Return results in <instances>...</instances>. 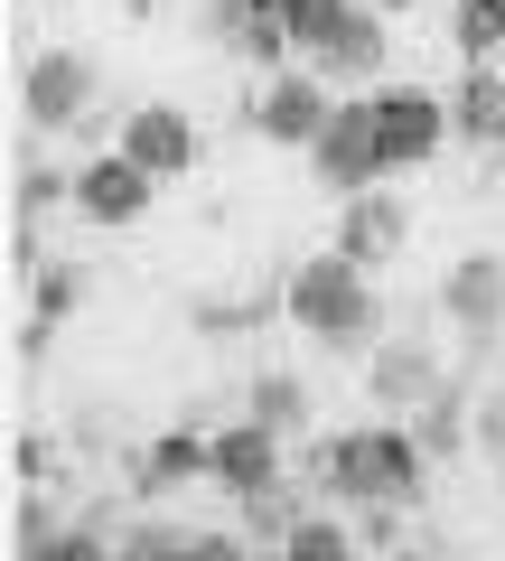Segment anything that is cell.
Here are the masks:
<instances>
[{"instance_id": "22", "label": "cell", "mask_w": 505, "mask_h": 561, "mask_svg": "<svg viewBox=\"0 0 505 561\" xmlns=\"http://www.w3.org/2000/svg\"><path fill=\"white\" fill-rule=\"evenodd\" d=\"M412 440H422V459H431V449H459V440H468V412H459V383H449L440 402H422V421H412Z\"/></svg>"}, {"instance_id": "9", "label": "cell", "mask_w": 505, "mask_h": 561, "mask_svg": "<svg viewBox=\"0 0 505 561\" xmlns=\"http://www.w3.org/2000/svg\"><path fill=\"white\" fill-rule=\"evenodd\" d=\"M385 66H393V28H385V10H356V20H346L337 38L309 57V76H319L328 94H365V84H385Z\"/></svg>"}, {"instance_id": "30", "label": "cell", "mask_w": 505, "mask_h": 561, "mask_svg": "<svg viewBox=\"0 0 505 561\" xmlns=\"http://www.w3.org/2000/svg\"><path fill=\"white\" fill-rule=\"evenodd\" d=\"M393 561H468V552H440V542H422V552H393Z\"/></svg>"}, {"instance_id": "6", "label": "cell", "mask_w": 505, "mask_h": 561, "mask_svg": "<svg viewBox=\"0 0 505 561\" xmlns=\"http://www.w3.org/2000/svg\"><path fill=\"white\" fill-rule=\"evenodd\" d=\"M375 131H385V169H431L440 140H449V94L385 84V94H375Z\"/></svg>"}, {"instance_id": "15", "label": "cell", "mask_w": 505, "mask_h": 561, "mask_svg": "<svg viewBox=\"0 0 505 561\" xmlns=\"http://www.w3.org/2000/svg\"><path fill=\"white\" fill-rule=\"evenodd\" d=\"M187 478H206V440L197 431H160V440L131 459V496H169V486H187Z\"/></svg>"}, {"instance_id": "8", "label": "cell", "mask_w": 505, "mask_h": 561, "mask_svg": "<svg viewBox=\"0 0 505 561\" xmlns=\"http://www.w3.org/2000/svg\"><path fill=\"white\" fill-rule=\"evenodd\" d=\"M403 243H412V206L393 197V187H375V197L337 206V243H328V253H346L356 272H385V262H403Z\"/></svg>"}, {"instance_id": "20", "label": "cell", "mask_w": 505, "mask_h": 561, "mask_svg": "<svg viewBox=\"0 0 505 561\" xmlns=\"http://www.w3.org/2000/svg\"><path fill=\"white\" fill-rule=\"evenodd\" d=\"M103 542H113V561H187L197 534H179V524H131V534H103Z\"/></svg>"}, {"instance_id": "29", "label": "cell", "mask_w": 505, "mask_h": 561, "mask_svg": "<svg viewBox=\"0 0 505 561\" xmlns=\"http://www.w3.org/2000/svg\"><path fill=\"white\" fill-rule=\"evenodd\" d=\"M478 440H486V449H505V393H486V402H478Z\"/></svg>"}, {"instance_id": "23", "label": "cell", "mask_w": 505, "mask_h": 561, "mask_svg": "<svg viewBox=\"0 0 505 561\" xmlns=\"http://www.w3.org/2000/svg\"><path fill=\"white\" fill-rule=\"evenodd\" d=\"M57 197L76 206V169H38V160H28V169H20V225H38Z\"/></svg>"}, {"instance_id": "24", "label": "cell", "mask_w": 505, "mask_h": 561, "mask_svg": "<svg viewBox=\"0 0 505 561\" xmlns=\"http://www.w3.org/2000/svg\"><path fill=\"white\" fill-rule=\"evenodd\" d=\"M10 468H20L28 486H47V478H57V440H47V431H20V449H10Z\"/></svg>"}, {"instance_id": "2", "label": "cell", "mask_w": 505, "mask_h": 561, "mask_svg": "<svg viewBox=\"0 0 505 561\" xmlns=\"http://www.w3.org/2000/svg\"><path fill=\"white\" fill-rule=\"evenodd\" d=\"M282 319L309 328L319 346H365L375 319H385V300H375V272H356L346 253H309L282 272Z\"/></svg>"}, {"instance_id": "16", "label": "cell", "mask_w": 505, "mask_h": 561, "mask_svg": "<svg viewBox=\"0 0 505 561\" xmlns=\"http://www.w3.org/2000/svg\"><path fill=\"white\" fill-rule=\"evenodd\" d=\"M243 421H263L272 440H290V431L309 421V383L300 375H263L253 393H243Z\"/></svg>"}, {"instance_id": "14", "label": "cell", "mask_w": 505, "mask_h": 561, "mask_svg": "<svg viewBox=\"0 0 505 561\" xmlns=\"http://www.w3.org/2000/svg\"><path fill=\"white\" fill-rule=\"evenodd\" d=\"M440 393H449V375H440L431 346H385V356H375V402H385V412H422V402H440Z\"/></svg>"}, {"instance_id": "4", "label": "cell", "mask_w": 505, "mask_h": 561, "mask_svg": "<svg viewBox=\"0 0 505 561\" xmlns=\"http://www.w3.org/2000/svg\"><path fill=\"white\" fill-rule=\"evenodd\" d=\"M328 113H337V94H328L319 76H263V94H243V131H263L272 150H319Z\"/></svg>"}, {"instance_id": "21", "label": "cell", "mask_w": 505, "mask_h": 561, "mask_svg": "<svg viewBox=\"0 0 505 561\" xmlns=\"http://www.w3.org/2000/svg\"><path fill=\"white\" fill-rule=\"evenodd\" d=\"M282 561H356V534H346L337 515H309L300 534L282 542Z\"/></svg>"}, {"instance_id": "25", "label": "cell", "mask_w": 505, "mask_h": 561, "mask_svg": "<svg viewBox=\"0 0 505 561\" xmlns=\"http://www.w3.org/2000/svg\"><path fill=\"white\" fill-rule=\"evenodd\" d=\"M84 300V272H38V319H66Z\"/></svg>"}, {"instance_id": "5", "label": "cell", "mask_w": 505, "mask_h": 561, "mask_svg": "<svg viewBox=\"0 0 505 561\" xmlns=\"http://www.w3.org/2000/svg\"><path fill=\"white\" fill-rule=\"evenodd\" d=\"M94 94H103V76H94V57H76V47H47V57H28V76H20L28 131H76V122L94 113Z\"/></svg>"}, {"instance_id": "18", "label": "cell", "mask_w": 505, "mask_h": 561, "mask_svg": "<svg viewBox=\"0 0 505 561\" xmlns=\"http://www.w3.org/2000/svg\"><path fill=\"white\" fill-rule=\"evenodd\" d=\"M300 524H309V505H300V486H272V496H253V505H243V542H272V552H282V542L290 534H300Z\"/></svg>"}, {"instance_id": "17", "label": "cell", "mask_w": 505, "mask_h": 561, "mask_svg": "<svg viewBox=\"0 0 505 561\" xmlns=\"http://www.w3.org/2000/svg\"><path fill=\"white\" fill-rule=\"evenodd\" d=\"M356 10H365V0H282V28H290V47H300V57H319V47L337 38Z\"/></svg>"}, {"instance_id": "10", "label": "cell", "mask_w": 505, "mask_h": 561, "mask_svg": "<svg viewBox=\"0 0 505 561\" xmlns=\"http://www.w3.org/2000/svg\"><path fill=\"white\" fill-rule=\"evenodd\" d=\"M440 309L459 319L468 346H486L505 328V253H459V262H449V280H440Z\"/></svg>"}, {"instance_id": "12", "label": "cell", "mask_w": 505, "mask_h": 561, "mask_svg": "<svg viewBox=\"0 0 505 561\" xmlns=\"http://www.w3.org/2000/svg\"><path fill=\"white\" fill-rule=\"evenodd\" d=\"M122 160L141 169V179H179V169H197V122L179 103H141V113L122 122Z\"/></svg>"}, {"instance_id": "26", "label": "cell", "mask_w": 505, "mask_h": 561, "mask_svg": "<svg viewBox=\"0 0 505 561\" xmlns=\"http://www.w3.org/2000/svg\"><path fill=\"white\" fill-rule=\"evenodd\" d=\"M187 561H263V552H253L243 534H197V542H187Z\"/></svg>"}, {"instance_id": "3", "label": "cell", "mask_w": 505, "mask_h": 561, "mask_svg": "<svg viewBox=\"0 0 505 561\" xmlns=\"http://www.w3.org/2000/svg\"><path fill=\"white\" fill-rule=\"evenodd\" d=\"M309 179H319L337 206L346 197H375V187L393 179V169H385V131H375V94H337L319 150H309Z\"/></svg>"}, {"instance_id": "1", "label": "cell", "mask_w": 505, "mask_h": 561, "mask_svg": "<svg viewBox=\"0 0 505 561\" xmlns=\"http://www.w3.org/2000/svg\"><path fill=\"white\" fill-rule=\"evenodd\" d=\"M309 478L328 486L337 505H412V486H422V440H412L403 421H365V431H337V440L319 449V468Z\"/></svg>"}, {"instance_id": "28", "label": "cell", "mask_w": 505, "mask_h": 561, "mask_svg": "<svg viewBox=\"0 0 505 561\" xmlns=\"http://www.w3.org/2000/svg\"><path fill=\"white\" fill-rule=\"evenodd\" d=\"M393 515H403V505H365V515H356V542H393Z\"/></svg>"}, {"instance_id": "31", "label": "cell", "mask_w": 505, "mask_h": 561, "mask_svg": "<svg viewBox=\"0 0 505 561\" xmlns=\"http://www.w3.org/2000/svg\"><path fill=\"white\" fill-rule=\"evenodd\" d=\"M365 10H412V0H365Z\"/></svg>"}, {"instance_id": "27", "label": "cell", "mask_w": 505, "mask_h": 561, "mask_svg": "<svg viewBox=\"0 0 505 561\" xmlns=\"http://www.w3.org/2000/svg\"><path fill=\"white\" fill-rule=\"evenodd\" d=\"M47 561H113V542H103V534H66Z\"/></svg>"}, {"instance_id": "11", "label": "cell", "mask_w": 505, "mask_h": 561, "mask_svg": "<svg viewBox=\"0 0 505 561\" xmlns=\"http://www.w3.org/2000/svg\"><path fill=\"white\" fill-rule=\"evenodd\" d=\"M150 197H160V179H141L122 150H103V160L76 169V216H84V225H141Z\"/></svg>"}, {"instance_id": "19", "label": "cell", "mask_w": 505, "mask_h": 561, "mask_svg": "<svg viewBox=\"0 0 505 561\" xmlns=\"http://www.w3.org/2000/svg\"><path fill=\"white\" fill-rule=\"evenodd\" d=\"M449 38H459V57H468V66H486V57L505 47V0H459Z\"/></svg>"}, {"instance_id": "7", "label": "cell", "mask_w": 505, "mask_h": 561, "mask_svg": "<svg viewBox=\"0 0 505 561\" xmlns=\"http://www.w3.org/2000/svg\"><path fill=\"white\" fill-rule=\"evenodd\" d=\"M206 478L234 505H253V496H272L290 468H282V440H272L263 421H225V431H206Z\"/></svg>"}, {"instance_id": "13", "label": "cell", "mask_w": 505, "mask_h": 561, "mask_svg": "<svg viewBox=\"0 0 505 561\" xmlns=\"http://www.w3.org/2000/svg\"><path fill=\"white\" fill-rule=\"evenodd\" d=\"M449 140H468V150H505V76H496V66H468V76L449 84Z\"/></svg>"}]
</instances>
